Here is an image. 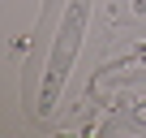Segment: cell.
Here are the masks:
<instances>
[{"mask_svg": "<svg viewBox=\"0 0 146 138\" xmlns=\"http://www.w3.org/2000/svg\"><path fill=\"white\" fill-rule=\"evenodd\" d=\"M129 9H133V13L142 17V13H146V0H129Z\"/></svg>", "mask_w": 146, "mask_h": 138, "instance_id": "obj_2", "label": "cell"}, {"mask_svg": "<svg viewBox=\"0 0 146 138\" xmlns=\"http://www.w3.org/2000/svg\"><path fill=\"white\" fill-rule=\"evenodd\" d=\"M86 22H90V0H69L64 13H60V30L52 39V56H47V69H43V82H39V99H35L39 117L56 112L60 91L69 86V74H73V60H78V52H82Z\"/></svg>", "mask_w": 146, "mask_h": 138, "instance_id": "obj_1", "label": "cell"}]
</instances>
